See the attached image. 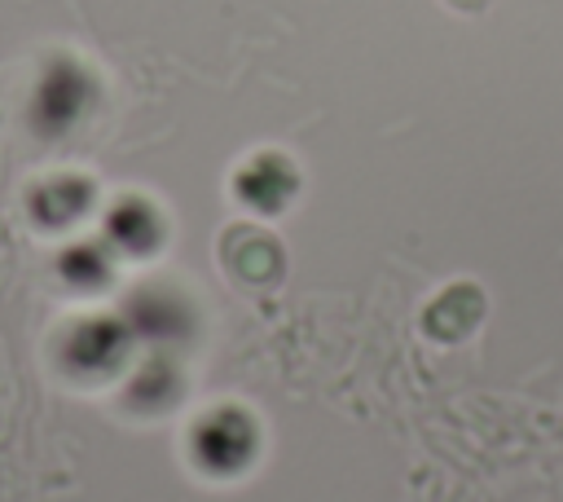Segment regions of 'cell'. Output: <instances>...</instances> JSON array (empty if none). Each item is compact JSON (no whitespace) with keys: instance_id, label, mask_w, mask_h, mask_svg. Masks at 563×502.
<instances>
[{"instance_id":"1","label":"cell","mask_w":563,"mask_h":502,"mask_svg":"<svg viewBox=\"0 0 563 502\" xmlns=\"http://www.w3.org/2000/svg\"><path fill=\"white\" fill-rule=\"evenodd\" d=\"M449 4H453V9H479L484 0H449Z\"/></svg>"}]
</instances>
